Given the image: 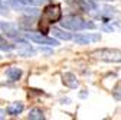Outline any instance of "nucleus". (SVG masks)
<instances>
[{
    "mask_svg": "<svg viewBox=\"0 0 121 120\" xmlns=\"http://www.w3.org/2000/svg\"><path fill=\"white\" fill-rule=\"evenodd\" d=\"M92 2H115V0H92Z\"/></svg>",
    "mask_w": 121,
    "mask_h": 120,
    "instance_id": "obj_18",
    "label": "nucleus"
},
{
    "mask_svg": "<svg viewBox=\"0 0 121 120\" xmlns=\"http://www.w3.org/2000/svg\"><path fill=\"white\" fill-rule=\"evenodd\" d=\"M23 109H25V104L22 101H14V103H12V104L7 106L6 113L9 116H17V114H20L23 111Z\"/></svg>",
    "mask_w": 121,
    "mask_h": 120,
    "instance_id": "obj_10",
    "label": "nucleus"
},
{
    "mask_svg": "<svg viewBox=\"0 0 121 120\" xmlns=\"http://www.w3.org/2000/svg\"><path fill=\"white\" fill-rule=\"evenodd\" d=\"M0 49H2V51H12V49H14V45H10L4 39L0 38Z\"/></svg>",
    "mask_w": 121,
    "mask_h": 120,
    "instance_id": "obj_15",
    "label": "nucleus"
},
{
    "mask_svg": "<svg viewBox=\"0 0 121 120\" xmlns=\"http://www.w3.org/2000/svg\"><path fill=\"white\" fill-rule=\"evenodd\" d=\"M94 58L101 59L105 62H121V51L120 49H111V48H102V49H97L92 54Z\"/></svg>",
    "mask_w": 121,
    "mask_h": 120,
    "instance_id": "obj_4",
    "label": "nucleus"
},
{
    "mask_svg": "<svg viewBox=\"0 0 121 120\" xmlns=\"http://www.w3.org/2000/svg\"><path fill=\"white\" fill-rule=\"evenodd\" d=\"M112 96H114L115 100H121V83L112 90Z\"/></svg>",
    "mask_w": 121,
    "mask_h": 120,
    "instance_id": "obj_16",
    "label": "nucleus"
},
{
    "mask_svg": "<svg viewBox=\"0 0 121 120\" xmlns=\"http://www.w3.org/2000/svg\"><path fill=\"white\" fill-rule=\"evenodd\" d=\"M26 38L30 39L35 43H40V45H49V46H56L59 45V42L53 38H49L45 33H26Z\"/></svg>",
    "mask_w": 121,
    "mask_h": 120,
    "instance_id": "obj_5",
    "label": "nucleus"
},
{
    "mask_svg": "<svg viewBox=\"0 0 121 120\" xmlns=\"http://www.w3.org/2000/svg\"><path fill=\"white\" fill-rule=\"evenodd\" d=\"M60 26L69 31H82V29H95L97 25L92 20H85L79 14H69L64 19L60 18Z\"/></svg>",
    "mask_w": 121,
    "mask_h": 120,
    "instance_id": "obj_2",
    "label": "nucleus"
},
{
    "mask_svg": "<svg viewBox=\"0 0 121 120\" xmlns=\"http://www.w3.org/2000/svg\"><path fill=\"white\" fill-rule=\"evenodd\" d=\"M6 75L10 81H19L20 77H22V69L17 68V67H10L7 71H6Z\"/></svg>",
    "mask_w": 121,
    "mask_h": 120,
    "instance_id": "obj_11",
    "label": "nucleus"
},
{
    "mask_svg": "<svg viewBox=\"0 0 121 120\" xmlns=\"http://www.w3.org/2000/svg\"><path fill=\"white\" fill-rule=\"evenodd\" d=\"M30 120H43L45 116H43V111L40 109H32L29 111V116H27Z\"/></svg>",
    "mask_w": 121,
    "mask_h": 120,
    "instance_id": "obj_14",
    "label": "nucleus"
},
{
    "mask_svg": "<svg viewBox=\"0 0 121 120\" xmlns=\"http://www.w3.org/2000/svg\"><path fill=\"white\" fill-rule=\"evenodd\" d=\"M52 33L55 38H59V39H64V41H69L72 39V35L68 33V32H64L62 29H59V28H53L52 29Z\"/></svg>",
    "mask_w": 121,
    "mask_h": 120,
    "instance_id": "obj_12",
    "label": "nucleus"
},
{
    "mask_svg": "<svg viewBox=\"0 0 121 120\" xmlns=\"http://www.w3.org/2000/svg\"><path fill=\"white\" fill-rule=\"evenodd\" d=\"M91 14H92L94 18L99 19L102 23H114V25H117V26L121 28V12H118L114 7L104 6L98 13L91 12Z\"/></svg>",
    "mask_w": 121,
    "mask_h": 120,
    "instance_id": "obj_3",
    "label": "nucleus"
},
{
    "mask_svg": "<svg viewBox=\"0 0 121 120\" xmlns=\"http://www.w3.org/2000/svg\"><path fill=\"white\" fill-rule=\"evenodd\" d=\"M101 39V35L99 33H79L73 38V41L79 43V45H86V43H91V42H98Z\"/></svg>",
    "mask_w": 121,
    "mask_h": 120,
    "instance_id": "obj_6",
    "label": "nucleus"
},
{
    "mask_svg": "<svg viewBox=\"0 0 121 120\" xmlns=\"http://www.w3.org/2000/svg\"><path fill=\"white\" fill-rule=\"evenodd\" d=\"M0 29L9 36V38H13V39H19L20 38V32L19 29L14 26L13 23H9V22H0Z\"/></svg>",
    "mask_w": 121,
    "mask_h": 120,
    "instance_id": "obj_7",
    "label": "nucleus"
},
{
    "mask_svg": "<svg viewBox=\"0 0 121 120\" xmlns=\"http://www.w3.org/2000/svg\"><path fill=\"white\" fill-rule=\"evenodd\" d=\"M62 18V10H60V6L59 5H48L42 10V14L39 18V23H38V28H39V32L40 33H48L49 29H51V25L52 23H56L60 20Z\"/></svg>",
    "mask_w": 121,
    "mask_h": 120,
    "instance_id": "obj_1",
    "label": "nucleus"
},
{
    "mask_svg": "<svg viewBox=\"0 0 121 120\" xmlns=\"http://www.w3.org/2000/svg\"><path fill=\"white\" fill-rule=\"evenodd\" d=\"M62 83L66 87H69V88H77L79 85V81H78L77 75L72 74V72H65L64 74V75H62Z\"/></svg>",
    "mask_w": 121,
    "mask_h": 120,
    "instance_id": "obj_9",
    "label": "nucleus"
},
{
    "mask_svg": "<svg viewBox=\"0 0 121 120\" xmlns=\"http://www.w3.org/2000/svg\"><path fill=\"white\" fill-rule=\"evenodd\" d=\"M19 54L23 55V56H30V55H33V54H35V49L30 46V45L22 42V46L19 48Z\"/></svg>",
    "mask_w": 121,
    "mask_h": 120,
    "instance_id": "obj_13",
    "label": "nucleus"
},
{
    "mask_svg": "<svg viewBox=\"0 0 121 120\" xmlns=\"http://www.w3.org/2000/svg\"><path fill=\"white\" fill-rule=\"evenodd\" d=\"M48 0H9V3L14 9H22L25 6H38L42 3H46Z\"/></svg>",
    "mask_w": 121,
    "mask_h": 120,
    "instance_id": "obj_8",
    "label": "nucleus"
},
{
    "mask_svg": "<svg viewBox=\"0 0 121 120\" xmlns=\"http://www.w3.org/2000/svg\"><path fill=\"white\" fill-rule=\"evenodd\" d=\"M6 114H7V113H6V110H0V119H4V117H6Z\"/></svg>",
    "mask_w": 121,
    "mask_h": 120,
    "instance_id": "obj_17",
    "label": "nucleus"
}]
</instances>
